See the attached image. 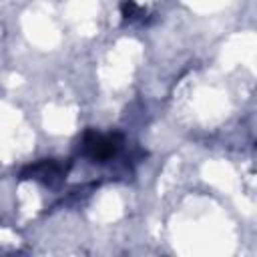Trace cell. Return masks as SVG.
<instances>
[{"label": "cell", "mask_w": 257, "mask_h": 257, "mask_svg": "<svg viewBox=\"0 0 257 257\" xmlns=\"http://www.w3.org/2000/svg\"><path fill=\"white\" fill-rule=\"evenodd\" d=\"M120 145H122V137L118 133L102 135V133H96V131H86V135L82 139L84 153L92 161H100V163H104L110 157H114L118 153Z\"/></svg>", "instance_id": "6da1fadb"}]
</instances>
